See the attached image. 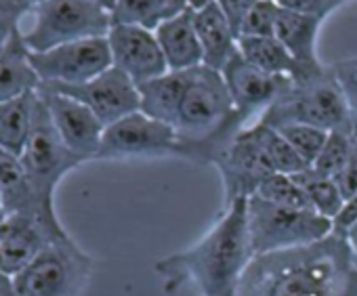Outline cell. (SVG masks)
Returning <instances> with one entry per match:
<instances>
[{
    "label": "cell",
    "instance_id": "cell-13",
    "mask_svg": "<svg viewBox=\"0 0 357 296\" xmlns=\"http://www.w3.org/2000/svg\"><path fill=\"white\" fill-rule=\"evenodd\" d=\"M234 99V120L240 130L250 126L259 116L290 86V78L271 76L250 65L240 53L221 72Z\"/></svg>",
    "mask_w": 357,
    "mask_h": 296
},
{
    "label": "cell",
    "instance_id": "cell-8",
    "mask_svg": "<svg viewBox=\"0 0 357 296\" xmlns=\"http://www.w3.org/2000/svg\"><path fill=\"white\" fill-rule=\"evenodd\" d=\"M176 130L170 124L153 120L139 109L105 126L97 160L176 156Z\"/></svg>",
    "mask_w": 357,
    "mask_h": 296
},
{
    "label": "cell",
    "instance_id": "cell-25",
    "mask_svg": "<svg viewBox=\"0 0 357 296\" xmlns=\"http://www.w3.org/2000/svg\"><path fill=\"white\" fill-rule=\"evenodd\" d=\"M292 179L301 185V189L305 192L307 200H309V206L334 221V217L340 212L342 204H344V196L338 187V183L332 179V177H326V175H319L317 171L313 169H305L303 173H296L292 175Z\"/></svg>",
    "mask_w": 357,
    "mask_h": 296
},
{
    "label": "cell",
    "instance_id": "cell-39",
    "mask_svg": "<svg viewBox=\"0 0 357 296\" xmlns=\"http://www.w3.org/2000/svg\"><path fill=\"white\" fill-rule=\"evenodd\" d=\"M208 3H213V0H190V7L192 9H200V7H204Z\"/></svg>",
    "mask_w": 357,
    "mask_h": 296
},
{
    "label": "cell",
    "instance_id": "cell-40",
    "mask_svg": "<svg viewBox=\"0 0 357 296\" xmlns=\"http://www.w3.org/2000/svg\"><path fill=\"white\" fill-rule=\"evenodd\" d=\"M99 5H103L109 13H112V9H114V5H116V0H97Z\"/></svg>",
    "mask_w": 357,
    "mask_h": 296
},
{
    "label": "cell",
    "instance_id": "cell-6",
    "mask_svg": "<svg viewBox=\"0 0 357 296\" xmlns=\"http://www.w3.org/2000/svg\"><path fill=\"white\" fill-rule=\"evenodd\" d=\"M95 263L72 237L53 242L13 281L20 296H80Z\"/></svg>",
    "mask_w": 357,
    "mask_h": 296
},
{
    "label": "cell",
    "instance_id": "cell-10",
    "mask_svg": "<svg viewBox=\"0 0 357 296\" xmlns=\"http://www.w3.org/2000/svg\"><path fill=\"white\" fill-rule=\"evenodd\" d=\"M213 166L223 179L225 208L238 200L257 196L261 185L275 175L267 154L248 126L215 156Z\"/></svg>",
    "mask_w": 357,
    "mask_h": 296
},
{
    "label": "cell",
    "instance_id": "cell-33",
    "mask_svg": "<svg viewBox=\"0 0 357 296\" xmlns=\"http://www.w3.org/2000/svg\"><path fill=\"white\" fill-rule=\"evenodd\" d=\"M278 7L290 13H298V15H309V17H317V20H326L332 11H336L340 5L336 0H275Z\"/></svg>",
    "mask_w": 357,
    "mask_h": 296
},
{
    "label": "cell",
    "instance_id": "cell-17",
    "mask_svg": "<svg viewBox=\"0 0 357 296\" xmlns=\"http://www.w3.org/2000/svg\"><path fill=\"white\" fill-rule=\"evenodd\" d=\"M194 26L202 47V57H204L202 65L223 72L225 65L240 51H238V36L215 0L200 9H194Z\"/></svg>",
    "mask_w": 357,
    "mask_h": 296
},
{
    "label": "cell",
    "instance_id": "cell-30",
    "mask_svg": "<svg viewBox=\"0 0 357 296\" xmlns=\"http://www.w3.org/2000/svg\"><path fill=\"white\" fill-rule=\"evenodd\" d=\"M280 7L275 0H259L255 9L248 13L240 36H275Z\"/></svg>",
    "mask_w": 357,
    "mask_h": 296
},
{
    "label": "cell",
    "instance_id": "cell-38",
    "mask_svg": "<svg viewBox=\"0 0 357 296\" xmlns=\"http://www.w3.org/2000/svg\"><path fill=\"white\" fill-rule=\"evenodd\" d=\"M344 240H347V244H349V248L353 252V258L357 260V223L344 233Z\"/></svg>",
    "mask_w": 357,
    "mask_h": 296
},
{
    "label": "cell",
    "instance_id": "cell-23",
    "mask_svg": "<svg viewBox=\"0 0 357 296\" xmlns=\"http://www.w3.org/2000/svg\"><path fill=\"white\" fill-rule=\"evenodd\" d=\"M185 9H190V0H116L112 26H137L155 32Z\"/></svg>",
    "mask_w": 357,
    "mask_h": 296
},
{
    "label": "cell",
    "instance_id": "cell-9",
    "mask_svg": "<svg viewBox=\"0 0 357 296\" xmlns=\"http://www.w3.org/2000/svg\"><path fill=\"white\" fill-rule=\"evenodd\" d=\"M30 61L40 84L61 86L89 82L114 65L107 36L68 42L45 53H30Z\"/></svg>",
    "mask_w": 357,
    "mask_h": 296
},
{
    "label": "cell",
    "instance_id": "cell-31",
    "mask_svg": "<svg viewBox=\"0 0 357 296\" xmlns=\"http://www.w3.org/2000/svg\"><path fill=\"white\" fill-rule=\"evenodd\" d=\"M30 9L32 5L28 0H0V51L22 32V24Z\"/></svg>",
    "mask_w": 357,
    "mask_h": 296
},
{
    "label": "cell",
    "instance_id": "cell-15",
    "mask_svg": "<svg viewBox=\"0 0 357 296\" xmlns=\"http://www.w3.org/2000/svg\"><path fill=\"white\" fill-rule=\"evenodd\" d=\"M38 95L43 97L49 116L63 143L84 162L95 160L101 147L105 124L86 105H82L72 97L57 95V93H43V91H38Z\"/></svg>",
    "mask_w": 357,
    "mask_h": 296
},
{
    "label": "cell",
    "instance_id": "cell-32",
    "mask_svg": "<svg viewBox=\"0 0 357 296\" xmlns=\"http://www.w3.org/2000/svg\"><path fill=\"white\" fill-rule=\"evenodd\" d=\"M342 95L347 101V107L351 111V118L357 126V57L351 59H342L334 65H330Z\"/></svg>",
    "mask_w": 357,
    "mask_h": 296
},
{
    "label": "cell",
    "instance_id": "cell-3",
    "mask_svg": "<svg viewBox=\"0 0 357 296\" xmlns=\"http://www.w3.org/2000/svg\"><path fill=\"white\" fill-rule=\"evenodd\" d=\"M257 122L273 128L305 124L328 132H357L344 95L330 68L319 76L290 82V86L259 116Z\"/></svg>",
    "mask_w": 357,
    "mask_h": 296
},
{
    "label": "cell",
    "instance_id": "cell-35",
    "mask_svg": "<svg viewBox=\"0 0 357 296\" xmlns=\"http://www.w3.org/2000/svg\"><path fill=\"white\" fill-rule=\"evenodd\" d=\"M334 181L338 183L344 200L357 194V139H355V145H353V152L349 156V162L344 164V169L340 171V175Z\"/></svg>",
    "mask_w": 357,
    "mask_h": 296
},
{
    "label": "cell",
    "instance_id": "cell-19",
    "mask_svg": "<svg viewBox=\"0 0 357 296\" xmlns=\"http://www.w3.org/2000/svg\"><path fill=\"white\" fill-rule=\"evenodd\" d=\"M155 38L170 72H188L202 65V47L194 26V9H185L155 30Z\"/></svg>",
    "mask_w": 357,
    "mask_h": 296
},
{
    "label": "cell",
    "instance_id": "cell-34",
    "mask_svg": "<svg viewBox=\"0 0 357 296\" xmlns=\"http://www.w3.org/2000/svg\"><path fill=\"white\" fill-rule=\"evenodd\" d=\"M215 3L219 5V9L223 11V15L229 22V26L234 28L236 36L240 38V30L259 0H215Z\"/></svg>",
    "mask_w": 357,
    "mask_h": 296
},
{
    "label": "cell",
    "instance_id": "cell-4",
    "mask_svg": "<svg viewBox=\"0 0 357 296\" xmlns=\"http://www.w3.org/2000/svg\"><path fill=\"white\" fill-rule=\"evenodd\" d=\"M112 30V13L97 0H40L28 13V28H22L30 53H45L55 47L103 38Z\"/></svg>",
    "mask_w": 357,
    "mask_h": 296
},
{
    "label": "cell",
    "instance_id": "cell-5",
    "mask_svg": "<svg viewBox=\"0 0 357 296\" xmlns=\"http://www.w3.org/2000/svg\"><path fill=\"white\" fill-rule=\"evenodd\" d=\"M246 221L252 256L309 246L332 233V221L315 210L278 206L259 196L248 198Z\"/></svg>",
    "mask_w": 357,
    "mask_h": 296
},
{
    "label": "cell",
    "instance_id": "cell-42",
    "mask_svg": "<svg viewBox=\"0 0 357 296\" xmlns=\"http://www.w3.org/2000/svg\"><path fill=\"white\" fill-rule=\"evenodd\" d=\"M28 3H30V5H36V3H40V0H28Z\"/></svg>",
    "mask_w": 357,
    "mask_h": 296
},
{
    "label": "cell",
    "instance_id": "cell-22",
    "mask_svg": "<svg viewBox=\"0 0 357 296\" xmlns=\"http://www.w3.org/2000/svg\"><path fill=\"white\" fill-rule=\"evenodd\" d=\"M188 86V72H166L139 86L141 111L153 120L174 124L176 111L181 107Z\"/></svg>",
    "mask_w": 357,
    "mask_h": 296
},
{
    "label": "cell",
    "instance_id": "cell-24",
    "mask_svg": "<svg viewBox=\"0 0 357 296\" xmlns=\"http://www.w3.org/2000/svg\"><path fill=\"white\" fill-rule=\"evenodd\" d=\"M38 105V93L0 103V150L22 154L24 145L30 137L34 116Z\"/></svg>",
    "mask_w": 357,
    "mask_h": 296
},
{
    "label": "cell",
    "instance_id": "cell-2",
    "mask_svg": "<svg viewBox=\"0 0 357 296\" xmlns=\"http://www.w3.org/2000/svg\"><path fill=\"white\" fill-rule=\"evenodd\" d=\"M246 202L238 200L223 208V215L202 240L153 265L166 294L194 283L200 296H236L240 279L255 258L248 237Z\"/></svg>",
    "mask_w": 357,
    "mask_h": 296
},
{
    "label": "cell",
    "instance_id": "cell-21",
    "mask_svg": "<svg viewBox=\"0 0 357 296\" xmlns=\"http://www.w3.org/2000/svg\"><path fill=\"white\" fill-rule=\"evenodd\" d=\"M238 51L250 65H255L265 74L286 76L292 82L313 78L303 72V68L292 59V55L284 49V45L275 36H240Z\"/></svg>",
    "mask_w": 357,
    "mask_h": 296
},
{
    "label": "cell",
    "instance_id": "cell-41",
    "mask_svg": "<svg viewBox=\"0 0 357 296\" xmlns=\"http://www.w3.org/2000/svg\"><path fill=\"white\" fill-rule=\"evenodd\" d=\"M5 215V202H3V196H0V217Z\"/></svg>",
    "mask_w": 357,
    "mask_h": 296
},
{
    "label": "cell",
    "instance_id": "cell-43",
    "mask_svg": "<svg viewBox=\"0 0 357 296\" xmlns=\"http://www.w3.org/2000/svg\"><path fill=\"white\" fill-rule=\"evenodd\" d=\"M336 3H338V5H344V3H347V0H336Z\"/></svg>",
    "mask_w": 357,
    "mask_h": 296
},
{
    "label": "cell",
    "instance_id": "cell-28",
    "mask_svg": "<svg viewBox=\"0 0 357 296\" xmlns=\"http://www.w3.org/2000/svg\"><path fill=\"white\" fill-rule=\"evenodd\" d=\"M259 198L273 202L278 206H286V208H296V210H313L309 206V200L305 196V192L301 189V185L292 179V175H271L261 189L257 192Z\"/></svg>",
    "mask_w": 357,
    "mask_h": 296
},
{
    "label": "cell",
    "instance_id": "cell-26",
    "mask_svg": "<svg viewBox=\"0 0 357 296\" xmlns=\"http://www.w3.org/2000/svg\"><path fill=\"white\" fill-rule=\"evenodd\" d=\"M248 128L255 134V139L261 143L263 152L267 154V158H269L275 173H280V175H296V173H303L305 169H309L298 158V154L292 150V145L286 141V137L278 128L267 126L263 122H252Z\"/></svg>",
    "mask_w": 357,
    "mask_h": 296
},
{
    "label": "cell",
    "instance_id": "cell-37",
    "mask_svg": "<svg viewBox=\"0 0 357 296\" xmlns=\"http://www.w3.org/2000/svg\"><path fill=\"white\" fill-rule=\"evenodd\" d=\"M0 296H20L15 290V281L11 275L0 271Z\"/></svg>",
    "mask_w": 357,
    "mask_h": 296
},
{
    "label": "cell",
    "instance_id": "cell-16",
    "mask_svg": "<svg viewBox=\"0 0 357 296\" xmlns=\"http://www.w3.org/2000/svg\"><path fill=\"white\" fill-rule=\"evenodd\" d=\"M0 196L5 202V212L30 215L49 225H61L55 200L45 198L28 177L20 156L5 150H0Z\"/></svg>",
    "mask_w": 357,
    "mask_h": 296
},
{
    "label": "cell",
    "instance_id": "cell-29",
    "mask_svg": "<svg viewBox=\"0 0 357 296\" xmlns=\"http://www.w3.org/2000/svg\"><path fill=\"white\" fill-rule=\"evenodd\" d=\"M286 141L292 145V150L298 154V158L307 164L313 166V162L317 160L319 152L324 150L326 139H328V130L315 128V126H305V124H288L278 128Z\"/></svg>",
    "mask_w": 357,
    "mask_h": 296
},
{
    "label": "cell",
    "instance_id": "cell-20",
    "mask_svg": "<svg viewBox=\"0 0 357 296\" xmlns=\"http://www.w3.org/2000/svg\"><path fill=\"white\" fill-rule=\"evenodd\" d=\"M40 78L30 61V51L22 32L0 51V103H7L30 93H38Z\"/></svg>",
    "mask_w": 357,
    "mask_h": 296
},
{
    "label": "cell",
    "instance_id": "cell-1",
    "mask_svg": "<svg viewBox=\"0 0 357 296\" xmlns=\"http://www.w3.org/2000/svg\"><path fill=\"white\" fill-rule=\"evenodd\" d=\"M236 296H357V265L344 235L255 256Z\"/></svg>",
    "mask_w": 357,
    "mask_h": 296
},
{
    "label": "cell",
    "instance_id": "cell-27",
    "mask_svg": "<svg viewBox=\"0 0 357 296\" xmlns=\"http://www.w3.org/2000/svg\"><path fill=\"white\" fill-rule=\"evenodd\" d=\"M357 132L349 134V132H330L326 139L324 150L319 152L317 160L313 162V171H317L319 175L332 177L336 179L340 175V171L344 169V164L349 162V156L353 152V145H355Z\"/></svg>",
    "mask_w": 357,
    "mask_h": 296
},
{
    "label": "cell",
    "instance_id": "cell-44",
    "mask_svg": "<svg viewBox=\"0 0 357 296\" xmlns=\"http://www.w3.org/2000/svg\"><path fill=\"white\" fill-rule=\"evenodd\" d=\"M355 265H357V260H355Z\"/></svg>",
    "mask_w": 357,
    "mask_h": 296
},
{
    "label": "cell",
    "instance_id": "cell-7",
    "mask_svg": "<svg viewBox=\"0 0 357 296\" xmlns=\"http://www.w3.org/2000/svg\"><path fill=\"white\" fill-rule=\"evenodd\" d=\"M20 160L28 177L38 187V192L49 200H55V189L61 183V179L84 162L59 137L40 95H38L34 124L20 154Z\"/></svg>",
    "mask_w": 357,
    "mask_h": 296
},
{
    "label": "cell",
    "instance_id": "cell-11",
    "mask_svg": "<svg viewBox=\"0 0 357 296\" xmlns=\"http://www.w3.org/2000/svg\"><path fill=\"white\" fill-rule=\"evenodd\" d=\"M43 93H57L72 97L86 105L105 126L139 111L141 99H139V86L118 68H109L107 72L99 74L97 78L74 84V86H61V84H40Z\"/></svg>",
    "mask_w": 357,
    "mask_h": 296
},
{
    "label": "cell",
    "instance_id": "cell-14",
    "mask_svg": "<svg viewBox=\"0 0 357 296\" xmlns=\"http://www.w3.org/2000/svg\"><path fill=\"white\" fill-rule=\"evenodd\" d=\"M107 42L114 68L124 72L137 86L170 72L155 32L137 26H112Z\"/></svg>",
    "mask_w": 357,
    "mask_h": 296
},
{
    "label": "cell",
    "instance_id": "cell-36",
    "mask_svg": "<svg viewBox=\"0 0 357 296\" xmlns=\"http://www.w3.org/2000/svg\"><path fill=\"white\" fill-rule=\"evenodd\" d=\"M355 223H357V194L344 200L340 212L332 221V233L344 235Z\"/></svg>",
    "mask_w": 357,
    "mask_h": 296
},
{
    "label": "cell",
    "instance_id": "cell-18",
    "mask_svg": "<svg viewBox=\"0 0 357 296\" xmlns=\"http://www.w3.org/2000/svg\"><path fill=\"white\" fill-rule=\"evenodd\" d=\"M321 20L298 15L280 9L275 24V38L284 45V49L292 55V59L303 68L307 76H317L326 70L317 59V34L321 28Z\"/></svg>",
    "mask_w": 357,
    "mask_h": 296
},
{
    "label": "cell",
    "instance_id": "cell-12",
    "mask_svg": "<svg viewBox=\"0 0 357 296\" xmlns=\"http://www.w3.org/2000/svg\"><path fill=\"white\" fill-rule=\"evenodd\" d=\"M63 225H49L30 215L5 212L0 217V271L15 277L53 242L68 240Z\"/></svg>",
    "mask_w": 357,
    "mask_h": 296
}]
</instances>
